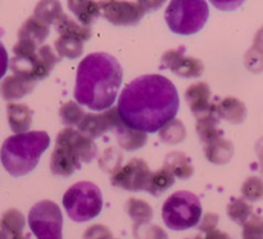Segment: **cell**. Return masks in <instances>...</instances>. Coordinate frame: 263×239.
Here are the masks:
<instances>
[{
    "label": "cell",
    "mask_w": 263,
    "mask_h": 239,
    "mask_svg": "<svg viewBox=\"0 0 263 239\" xmlns=\"http://www.w3.org/2000/svg\"><path fill=\"white\" fill-rule=\"evenodd\" d=\"M120 121L121 118L118 116L117 108L110 107L109 109L103 111L100 113H86L84 120L77 126V130L94 140L95 138H99L107 131H113Z\"/></svg>",
    "instance_id": "4fadbf2b"
},
{
    "label": "cell",
    "mask_w": 263,
    "mask_h": 239,
    "mask_svg": "<svg viewBox=\"0 0 263 239\" xmlns=\"http://www.w3.org/2000/svg\"><path fill=\"white\" fill-rule=\"evenodd\" d=\"M234 144L230 140L220 136L211 143L204 144V154L208 161L213 164H226L234 156Z\"/></svg>",
    "instance_id": "d6986e66"
},
{
    "label": "cell",
    "mask_w": 263,
    "mask_h": 239,
    "mask_svg": "<svg viewBox=\"0 0 263 239\" xmlns=\"http://www.w3.org/2000/svg\"><path fill=\"white\" fill-rule=\"evenodd\" d=\"M35 86L36 82L32 80L13 73L5 77L0 84V95L7 102H12V100L21 99L25 95L32 93Z\"/></svg>",
    "instance_id": "9a60e30c"
},
{
    "label": "cell",
    "mask_w": 263,
    "mask_h": 239,
    "mask_svg": "<svg viewBox=\"0 0 263 239\" xmlns=\"http://www.w3.org/2000/svg\"><path fill=\"white\" fill-rule=\"evenodd\" d=\"M151 174V169L144 159L133 158L112 174L110 182L113 187L128 192H140L148 188Z\"/></svg>",
    "instance_id": "8fae6325"
},
{
    "label": "cell",
    "mask_w": 263,
    "mask_h": 239,
    "mask_svg": "<svg viewBox=\"0 0 263 239\" xmlns=\"http://www.w3.org/2000/svg\"><path fill=\"white\" fill-rule=\"evenodd\" d=\"M113 234L105 225L95 224L87 228L84 233V239H112Z\"/></svg>",
    "instance_id": "8d00e7d4"
},
{
    "label": "cell",
    "mask_w": 263,
    "mask_h": 239,
    "mask_svg": "<svg viewBox=\"0 0 263 239\" xmlns=\"http://www.w3.org/2000/svg\"><path fill=\"white\" fill-rule=\"evenodd\" d=\"M199 198L187 190H179L170 195L162 207V218L168 229L175 231L186 230L197 226L202 218Z\"/></svg>",
    "instance_id": "ba28073f"
},
{
    "label": "cell",
    "mask_w": 263,
    "mask_h": 239,
    "mask_svg": "<svg viewBox=\"0 0 263 239\" xmlns=\"http://www.w3.org/2000/svg\"><path fill=\"white\" fill-rule=\"evenodd\" d=\"M186 239H204V238H202V236H195V238H186Z\"/></svg>",
    "instance_id": "f6af8a7d"
},
{
    "label": "cell",
    "mask_w": 263,
    "mask_h": 239,
    "mask_svg": "<svg viewBox=\"0 0 263 239\" xmlns=\"http://www.w3.org/2000/svg\"><path fill=\"white\" fill-rule=\"evenodd\" d=\"M94 140L73 127H64L57 135L55 146L50 157V171L54 175L69 177L81 169L82 163H89L97 156Z\"/></svg>",
    "instance_id": "277c9868"
},
{
    "label": "cell",
    "mask_w": 263,
    "mask_h": 239,
    "mask_svg": "<svg viewBox=\"0 0 263 239\" xmlns=\"http://www.w3.org/2000/svg\"><path fill=\"white\" fill-rule=\"evenodd\" d=\"M55 27L61 35L77 36V38L81 39L84 43L91 38V28L80 25V23H77L76 21L71 20L67 14H64L63 17L58 21Z\"/></svg>",
    "instance_id": "f546056e"
},
{
    "label": "cell",
    "mask_w": 263,
    "mask_h": 239,
    "mask_svg": "<svg viewBox=\"0 0 263 239\" xmlns=\"http://www.w3.org/2000/svg\"><path fill=\"white\" fill-rule=\"evenodd\" d=\"M163 2H103L100 10L115 26H136L149 12L158 9Z\"/></svg>",
    "instance_id": "30bf717a"
},
{
    "label": "cell",
    "mask_w": 263,
    "mask_h": 239,
    "mask_svg": "<svg viewBox=\"0 0 263 239\" xmlns=\"http://www.w3.org/2000/svg\"><path fill=\"white\" fill-rule=\"evenodd\" d=\"M54 48L59 58L76 59L84 53V41L73 35H61L54 43Z\"/></svg>",
    "instance_id": "d4e9b609"
},
{
    "label": "cell",
    "mask_w": 263,
    "mask_h": 239,
    "mask_svg": "<svg viewBox=\"0 0 263 239\" xmlns=\"http://www.w3.org/2000/svg\"><path fill=\"white\" fill-rule=\"evenodd\" d=\"M204 239H233V238H231L228 233H225V231H221V230H217V229H215V230L207 233V235H205Z\"/></svg>",
    "instance_id": "ab89813d"
},
{
    "label": "cell",
    "mask_w": 263,
    "mask_h": 239,
    "mask_svg": "<svg viewBox=\"0 0 263 239\" xmlns=\"http://www.w3.org/2000/svg\"><path fill=\"white\" fill-rule=\"evenodd\" d=\"M257 153H258L259 163H261V171L263 174V139H261V141L257 144Z\"/></svg>",
    "instance_id": "b9f144b4"
},
{
    "label": "cell",
    "mask_w": 263,
    "mask_h": 239,
    "mask_svg": "<svg viewBox=\"0 0 263 239\" xmlns=\"http://www.w3.org/2000/svg\"><path fill=\"white\" fill-rule=\"evenodd\" d=\"M241 194L249 202L263 199V179L258 176H249L241 185Z\"/></svg>",
    "instance_id": "d6a6232c"
},
{
    "label": "cell",
    "mask_w": 263,
    "mask_h": 239,
    "mask_svg": "<svg viewBox=\"0 0 263 239\" xmlns=\"http://www.w3.org/2000/svg\"><path fill=\"white\" fill-rule=\"evenodd\" d=\"M14 57L9 61L13 73L21 75L37 82L50 75L55 64L61 61L49 45L37 46L26 40H18L13 46Z\"/></svg>",
    "instance_id": "5b68a950"
},
{
    "label": "cell",
    "mask_w": 263,
    "mask_h": 239,
    "mask_svg": "<svg viewBox=\"0 0 263 239\" xmlns=\"http://www.w3.org/2000/svg\"><path fill=\"white\" fill-rule=\"evenodd\" d=\"M85 115H86V112L80 107L79 103L73 102V100L67 102L59 109V116H61L62 122L67 125V127L79 126V123L84 120Z\"/></svg>",
    "instance_id": "1f68e13d"
},
{
    "label": "cell",
    "mask_w": 263,
    "mask_h": 239,
    "mask_svg": "<svg viewBox=\"0 0 263 239\" xmlns=\"http://www.w3.org/2000/svg\"><path fill=\"white\" fill-rule=\"evenodd\" d=\"M12 239H30V238H27V236H25L22 234V235H20V236H15V238H12Z\"/></svg>",
    "instance_id": "ee69618b"
},
{
    "label": "cell",
    "mask_w": 263,
    "mask_h": 239,
    "mask_svg": "<svg viewBox=\"0 0 263 239\" xmlns=\"http://www.w3.org/2000/svg\"><path fill=\"white\" fill-rule=\"evenodd\" d=\"M123 69L120 62L104 51L85 57L77 67L74 99L92 111H107L117 99Z\"/></svg>",
    "instance_id": "7a4b0ae2"
},
{
    "label": "cell",
    "mask_w": 263,
    "mask_h": 239,
    "mask_svg": "<svg viewBox=\"0 0 263 239\" xmlns=\"http://www.w3.org/2000/svg\"><path fill=\"white\" fill-rule=\"evenodd\" d=\"M208 17L210 7L203 0H174L164 13L170 30L185 36L199 32L207 23Z\"/></svg>",
    "instance_id": "8992f818"
},
{
    "label": "cell",
    "mask_w": 263,
    "mask_h": 239,
    "mask_svg": "<svg viewBox=\"0 0 263 239\" xmlns=\"http://www.w3.org/2000/svg\"><path fill=\"white\" fill-rule=\"evenodd\" d=\"M243 239H263V216L252 215L243 224Z\"/></svg>",
    "instance_id": "e575fe53"
},
{
    "label": "cell",
    "mask_w": 263,
    "mask_h": 239,
    "mask_svg": "<svg viewBox=\"0 0 263 239\" xmlns=\"http://www.w3.org/2000/svg\"><path fill=\"white\" fill-rule=\"evenodd\" d=\"M185 50H186L185 46L167 50L162 56V63L180 77H185V79L200 77L204 72V64L198 58L185 56Z\"/></svg>",
    "instance_id": "7c38bea8"
},
{
    "label": "cell",
    "mask_w": 263,
    "mask_h": 239,
    "mask_svg": "<svg viewBox=\"0 0 263 239\" xmlns=\"http://www.w3.org/2000/svg\"><path fill=\"white\" fill-rule=\"evenodd\" d=\"M175 184V176L166 169V167H162V169L157 170V171L152 172L151 177H149V184L146 188V192L151 193L154 197H159L161 194H163L167 189L172 187Z\"/></svg>",
    "instance_id": "83f0119b"
},
{
    "label": "cell",
    "mask_w": 263,
    "mask_h": 239,
    "mask_svg": "<svg viewBox=\"0 0 263 239\" xmlns=\"http://www.w3.org/2000/svg\"><path fill=\"white\" fill-rule=\"evenodd\" d=\"M133 231L135 239H168L166 231L158 225H151V224L136 225L134 224Z\"/></svg>",
    "instance_id": "836d02e7"
},
{
    "label": "cell",
    "mask_w": 263,
    "mask_h": 239,
    "mask_svg": "<svg viewBox=\"0 0 263 239\" xmlns=\"http://www.w3.org/2000/svg\"><path fill=\"white\" fill-rule=\"evenodd\" d=\"M49 36V26L36 20L35 17H30L23 22L18 30V40H26L33 43L35 45H40Z\"/></svg>",
    "instance_id": "44dd1931"
},
{
    "label": "cell",
    "mask_w": 263,
    "mask_h": 239,
    "mask_svg": "<svg viewBox=\"0 0 263 239\" xmlns=\"http://www.w3.org/2000/svg\"><path fill=\"white\" fill-rule=\"evenodd\" d=\"M244 64L248 71L253 73H261L263 71V50L252 45L244 57Z\"/></svg>",
    "instance_id": "d590c367"
},
{
    "label": "cell",
    "mask_w": 263,
    "mask_h": 239,
    "mask_svg": "<svg viewBox=\"0 0 263 239\" xmlns=\"http://www.w3.org/2000/svg\"><path fill=\"white\" fill-rule=\"evenodd\" d=\"M218 220H220V216L217 213L208 212L203 216V220L199 221V225H198V229L200 231H204V233H210V231L215 230L216 226H217Z\"/></svg>",
    "instance_id": "74e56055"
},
{
    "label": "cell",
    "mask_w": 263,
    "mask_h": 239,
    "mask_svg": "<svg viewBox=\"0 0 263 239\" xmlns=\"http://www.w3.org/2000/svg\"><path fill=\"white\" fill-rule=\"evenodd\" d=\"M126 212L134 220L136 225L149 224L153 218V208L148 202L139 198H130L126 202Z\"/></svg>",
    "instance_id": "4316f807"
},
{
    "label": "cell",
    "mask_w": 263,
    "mask_h": 239,
    "mask_svg": "<svg viewBox=\"0 0 263 239\" xmlns=\"http://www.w3.org/2000/svg\"><path fill=\"white\" fill-rule=\"evenodd\" d=\"M176 86L162 75H143L126 85L117 112L125 125L143 133H157L179 112Z\"/></svg>",
    "instance_id": "6da1fadb"
},
{
    "label": "cell",
    "mask_w": 263,
    "mask_h": 239,
    "mask_svg": "<svg viewBox=\"0 0 263 239\" xmlns=\"http://www.w3.org/2000/svg\"><path fill=\"white\" fill-rule=\"evenodd\" d=\"M28 226L37 239H63V215L53 200H40L31 207Z\"/></svg>",
    "instance_id": "9c48e42d"
},
{
    "label": "cell",
    "mask_w": 263,
    "mask_h": 239,
    "mask_svg": "<svg viewBox=\"0 0 263 239\" xmlns=\"http://www.w3.org/2000/svg\"><path fill=\"white\" fill-rule=\"evenodd\" d=\"M26 225V218L23 213L17 208H9L0 217V229L9 236L10 239L23 234Z\"/></svg>",
    "instance_id": "cb8c5ba5"
},
{
    "label": "cell",
    "mask_w": 263,
    "mask_h": 239,
    "mask_svg": "<svg viewBox=\"0 0 263 239\" xmlns=\"http://www.w3.org/2000/svg\"><path fill=\"white\" fill-rule=\"evenodd\" d=\"M253 46H256V48H258V49H261V50H263V26L261 28H259L258 31H257L256 36H254Z\"/></svg>",
    "instance_id": "60d3db41"
},
{
    "label": "cell",
    "mask_w": 263,
    "mask_h": 239,
    "mask_svg": "<svg viewBox=\"0 0 263 239\" xmlns=\"http://www.w3.org/2000/svg\"><path fill=\"white\" fill-rule=\"evenodd\" d=\"M49 144L50 138L45 131H28L9 136L0 149L3 166L12 176H25L35 170Z\"/></svg>",
    "instance_id": "3957f363"
},
{
    "label": "cell",
    "mask_w": 263,
    "mask_h": 239,
    "mask_svg": "<svg viewBox=\"0 0 263 239\" xmlns=\"http://www.w3.org/2000/svg\"><path fill=\"white\" fill-rule=\"evenodd\" d=\"M174 176L186 180L194 174V167L186 154L181 152H171L164 158V166Z\"/></svg>",
    "instance_id": "7402d4cb"
},
{
    "label": "cell",
    "mask_w": 263,
    "mask_h": 239,
    "mask_svg": "<svg viewBox=\"0 0 263 239\" xmlns=\"http://www.w3.org/2000/svg\"><path fill=\"white\" fill-rule=\"evenodd\" d=\"M215 112L220 120L222 118L234 125L243 123L248 115L247 105L240 99L234 97L223 98L218 103H215Z\"/></svg>",
    "instance_id": "2e32d148"
},
{
    "label": "cell",
    "mask_w": 263,
    "mask_h": 239,
    "mask_svg": "<svg viewBox=\"0 0 263 239\" xmlns=\"http://www.w3.org/2000/svg\"><path fill=\"white\" fill-rule=\"evenodd\" d=\"M228 215L234 223L243 225L253 215V207L243 198H236L229 203Z\"/></svg>",
    "instance_id": "4dcf8cb0"
},
{
    "label": "cell",
    "mask_w": 263,
    "mask_h": 239,
    "mask_svg": "<svg viewBox=\"0 0 263 239\" xmlns=\"http://www.w3.org/2000/svg\"><path fill=\"white\" fill-rule=\"evenodd\" d=\"M185 99L197 118L210 112L213 107V103H211V89L205 82L190 85L185 91Z\"/></svg>",
    "instance_id": "5bb4252c"
},
{
    "label": "cell",
    "mask_w": 263,
    "mask_h": 239,
    "mask_svg": "<svg viewBox=\"0 0 263 239\" xmlns=\"http://www.w3.org/2000/svg\"><path fill=\"white\" fill-rule=\"evenodd\" d=\"M218 123H220V118L216 115L215 103H213L212 109L205 115L198 117L197 121V133L202 143L208 144L222 136V131L218 128Z\"/></svg>",
    "instance_id": "ffe728a7"
},
{
    "label": "cell",
    "mask_w": 263,
    "mask_h": 239,
    "mask_svg": "<svg viewBox=\"0 0 263 239\" xmlns=\"http://www.w3.org/2000/svg\"><path fill=\"white\" fill-rule=\"evenodd\" d=\"M0 239H10V238H9V236H8V235H7V234H5V233H4V231H3V230H2V229H0Z\"/></svg>",
    "instance_id": "7bdbcfd3"
},
{
    "label": "cell",
    "mask_w": 263,
    "mask_h": 239,
    "mask_svg": "<svg viewBox=\"0 0 263 239\" xmlns=\"http://www.w3.org/2000/svg\"><path fill=\"white\" fill-rule=\"evenodd\" d=\"M159 138L163 143L175 145L186 139V128L181 121L174 118L159 130Z\"/></svg>",
    "instance_id": "f1b7e54d"
},
{
    "label": "cell",
    "mask_w": 263,
    "mask_h": 239,
    "mask_svg": "<svg viewBox=\"0 0 263 239\" xmlns=\"http://www.w3.org/2000/svg\"><path fill=\"white\" fill-rule=\"evenodd\" d=\"M8 66H9V59H8L7 49H5L4 44L0 41V80L7 73Z\"/></svg>",
    "instance_id": "f35d334b"
},
{
    "label": "cell",
    "mask_w": 263,
    "mask_h": 239,
    "mask_svg": "<svg viewBox=\"0 0 263 239\" xmlns=\"http://www.w3.org/2000/svg\"><path fill=\"white\" fill-rule=\"evenodd\" d=\"M32 115L31 108L23 103H10L7 107L8 123L15 135L30 130L32 125Z\"/></svg>",
    "instance_id": "e0dca14e"
},
{
    "label": "cell",
    "mask_w": 263,
    "mask_h": 239,
    "mask_svg": "<svg viewBox=\"0 0 263 239\" xmlns=\"http://www.w3.org/2000/svg\"><path fill=\"white\" fill-rule=\"evenodd\" d=\"M68 8L77 20L80 25L89 27L95 20L100 15V3L90 2V0H80V2H68Z\"/></svg>",
    "instance_id": "603a6c76"
},
{
    "label": "cell",
    "mask_w": 263,
    "mask_h": 239,
    "mask_svg": "<svg viewBox=\"0 0 263 239\" xmlns=\"http://www.w3.org/2000/svg\"><path fill=\"white\" fill-rule=\"evenodd\" d=\"M64 14L66 13L63 12L61 3L58 2H40L33 10V17L45 23L46 26H55Z\"/></svg>",
    "instance_id": "484cf974"
},
{
    "label": "cell",
    "mask_w": 263,
    "mask_h": 239,
    "mask_svg": "<svg viewBox=\"0 0 263 239\" xmlns=\"http://www.w3.org/2000/svg\"><path fill=\"white\" fill-rule=\"evenodd\" d=\"M67 215L74 223H85L97 217L103 208V194L98 185L80 181L67 189L63 195Z\"/></svg>",
    "instance_id": "52a82bcc"
},
{
    "label": "cell",
    "mask_w": 263,
    "mask_h": 239,
    "mask_svg": "<svg viewBox=\"0 0 263 239\" xmlns=\"http://www.w3.org/2000/svg\"><path fill=\"white\" fill-rule=\"evenodd\" d=\"M113 133L117 138L118 145L125 151H136V149L143 148L148 140V136L145 133L128 127L127 125L122 122V120L113 128Z\"/></svg>",
    "instance_id": "ac0fdd59"
}]
</instances>
